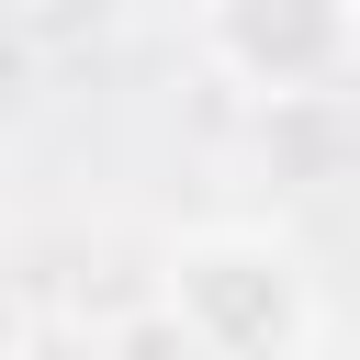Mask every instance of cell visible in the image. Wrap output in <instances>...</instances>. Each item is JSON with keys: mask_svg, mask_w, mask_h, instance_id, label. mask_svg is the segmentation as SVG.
<instances>
[{"mask_svg": "<svg viewBox=\"0 0 360 360\" xmlns=\"http://www.w3.org/2000/svg\"><path fill=\"white\" fill-rule=\"evenodd\" d=\"M158 315H169L180 360H315V338H326V292H315L304 248L270 225H191L169 248Z\"/></svg>", "mask_w": 360, "mask_h": 360, "instance_id": "6da1fadb", "label": "cell"}, {"mask_svg": "<svg viewBox=\"0 0 360 360\" xmlns=\"http://www.w3.org/2000/svg\"><path fill=\"white\" fill-rule=\"evenodd\" d=\"M202 56L259 101H315L360 56V0H202Z\"/></svg>", "mask_w": 360, "mask_h": 360, "instance_id": "7a4b0ae2", "label": "cell"}]
</instances>
